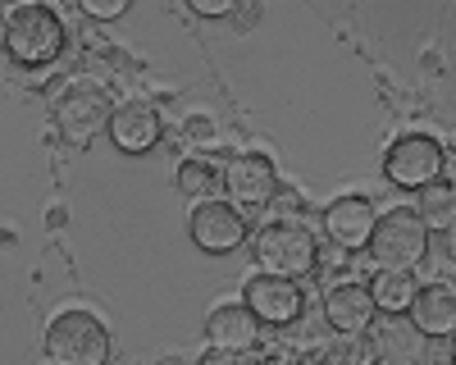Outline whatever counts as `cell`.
<instances>
[{"label": "cell", "instance_id": "cell-3", "mask_svg": "<svg viewBox=\"0 0 456 365\" xmlns=\"http://www.w3.org/2000/svg\"><path fill=\"white\" fill-rule=\"evenodd\" d=\"M429 224L420 206H393L388 215H379L374 238H370V256L374 265H393V270H415L429 251Z\"/></svg>", "mask_w": 456, "mask_h": 365}, {"label": "cell", "instance_id": "cell-19", "mask_svg": "<svg viewBox=\"0 0 456 365\" xmlns=\"http://www.w3.org/2000/svg\"><path fill=\"white\" fill-rule=\"evenodd\" d=\"M133 0H78V10L96 23H110V19H124Z\"/></svg>", "mask_w": 456, "mask_h": 365}, {"label": "cell", "instance_id": "cell-23", "mask_svg": "<svg viewBox=\"0 0 456 365\" xmlns=\"http://www.w3.org/2000/svg\"><path fill=\"white\" fill-rule=\"evenodd\" d=\"M452 361H456V334H452Z\"/></svg>", "mask_w": 456, "mask_h": 365}, {"label": "cell", "instance_id": "cell-14", "mask_svg": "<svg viewBox=\"0 0 456 365\" xmlns=\"http://www.w3.org/2000/svg\"><path fill=\"white\" fill-rule=\"evenodd\" d=\"M374 224H379V215L365 197H338L324 206V233L329 242H338L342 251H361L370 247L374 238Z\"/></svg>", "mask_w": 456, "mask_h": 365}, {"label": "cell", "instance_id": "cell-9", "mask_svg": "<svg viewBox=\"0 0 456 365\" xmlns=\"http://www.w3.org/2000/svg\"><path fill=\"white\" fill-rule=\"evenodd\" d=\"M242 302L260 315V324H270V328H283L301 315V306H306V297H301V288L297 279L288 274H274V270H260L242 283Z\"/></svg>", "mask_w": 456, "mask_h": 365}, {"label": "cell", "instance_id": "cell-18", "mask_svg": "<svg viewBox=\"0 0 456 365\" xmlns=\"http://www.w3.org/2000/svg\"><path fill=\"white\" fill-rule=\"evenodd\" d=\"M174 182H178L187 197L206 201L215 188H224V160H201V156H192V160H183V165H178Z\"/></svg>", "mask_w": 456, "mask_h": 365}, {"label": "cell", "instance_id": "cell-17", "mask_svg": "<svg viewBox=\"0 0 456 365\" xmlns=\"http://www.w3.org/2000/svg\"><path fill=\"white\" fill-rule=\"evenodd\" d=\"M420 215H425V224L434 229V233H447L452 224H456V182H447V178H434V182H425L420 188Z\"/></svg>", "mask_w": 456, "mask_h": 365}, {"label": "cell", "instance_id": "cell-15", "mask_svg": "<svg viewBox=\"0 0 456 365\" xmlns=\"http://www.w3.org/2000/svg\"><path fill=\"white\" fill-rule=\"evenodd\" d=\"M411 315L429 338H452L456 334V288L452 283H420V292L411 302Z\"/></svg>", "mask_w": 456, "mask_h": 365}, {"label": "cell", "instance_id": "cell-22", "mask_svg": "<svg viewBox=\"0 0 456 365\" xmlns=\"http://www.w3.org/2000/svg\"><path fill=\"white\" fill-rule=\"evenodd\" d=\"M5 5H37V0H5Z\"/></svg>", "mask_w": 456, "mask_h": 365}, {"label": "cell", "instance_id": "cell-11", "mask_svg": "<svg viewBox=\"0 0 456 365\" xmlns=\"http://www.w3.org/2000/svg\"><path fill=\"white\" fill-rule=\"evenodd\" d=\"M370 338H374V356H384L393 365L397 361H425V352H429V334L406 311H379L370 324Z\"/></svg>", "mask_w": 456, "mask_h": 365}, {"label": "cell", "instance_id": "cell-8", "mask_svg": "<svg viewBox=\"0 0 456 365\" xmlns=\"http://www.w3.org/2000/svg\"><path fill=\"white\" fill-rule=\"evenodd\" d=\"M187 233L192 242L210 256H224V251H238L247 242V210L238 201H219V197H206L197 201L192 219H187Z\"/></svg>", "mask_w": 456, "mask_h": 365}, {"label": "cell", "instance_id": "cell-13", "mask_svg": "<svg viewBox=\"0 0 456 365\" xmlns=\"http://www.w3.org/2000/svg\"><path fill=\"white\" fill-rule=\"evenodd\" d=\"M206 338H210V347L224 352V356H242V352H251L256 338H260V315H256L247 302H224V306H215V311L206 315Z\"/></svg>", "mask_w": 456, "mask_h": 365}, {"label": "cell", "instance_id": "cell-5", "mask_svg": "<svg viewBox=\"0 0 456 365\" xmlns=\"http://www.w3.org/2000/svg\"><path fill=\"white\" fill-rule=\"evenodd\" d=\"M46 356L55 365H105L110 328L92 311H60L46 324Z\"/></svg>", "mask_w": 456, "mask_h": 365}, {"label": "cell", "instance_id": "cell-12", "mask_svg": "<svg viewBox=\"0 0 456 365\" xmlns=\"http://www.w3.org/2000/svg\"><path fill=\"white\" fill-rule=\"evenodd\" d=\"M165 124H160V110L151 105V101H119L114 105V115H110V142L119 146L124 156H142L151 151V146L160 142Z\"/></svg>", "mask_w": 456, "mask_h": 365}, {"label": "cell", "instance_id": "cell-4", "mask_svg": "<svg viewBox=\"0 0 456 365\" xmlns=\"http://www.w3.org/2000/svg\"><path fill=\"white\" fill-rule=\"evenodd\" d=\"M110 115H114V101L92 78L69 83L55 101V128L69 146H92L101 133H110Z\"/></svg>", "mask_w": 456, "mask_h": 365}, {"label": "cell", "instance_id": "cell-6", "mask_svg": "<svg viewBox=\"0 0 456 365\" xmlns=\"http://www.w3.org/2000/svg\"><path fill=\"white\" fill-rule=\"evenodd\" d=\"M224 192L242 210H265L279 197V169L265 151H233L224 156Z\"/></svg>", "mask_w": 456, "mask_h": 365}, {"label": "cell", "instance_id": "cell-1", "mask_svg": "<svg viewBox=\"0 0 456 365\" xmlns=\"http://www.w3.org/2000/svg\"><path fill=\"white\" fill-rule=\"evenodd\" d=\"M64 42H69V32H64V19L51 10V5H10L5 14V51L14 64L23 69H46L64 55Z\"/></svg>", "mask_w": 456, "mask_h": 365}, {"label": "cell", "instance_id": "cell-20", "mask_svg": "<svg viewBox=\"0 0 456 365\" xmlns=\"http://www.w3.org/2000/svg\"><path fill=\"white\" fill-rule=\"evenodd\" d=\"M238 5H242V0H187V10L201 14V19H228Z\"/></svg>", "mask_w": 456, "mask_h": 365}, {"label": "cell", "instance_id": "cell-7", "mask_svg": "<svg viewBox=\"0 0 456 365\" xmlns=\"http://www.w3.org/2000/svg\"><path fill=\"white\" fill-rule=\"evenodd\" d=\"M384 174L393 188H411V192H420L425 182H434L443 174V146L429 137V133H406L388 146V156H384Z\"/></svg>", "mask_w": 456, "mask_h": 365}, {"label": "cell", "instance_id": "cell-2", "mask_svg": "<svg viewBox=\"0 0 456 365\" xmlns=\"http://www.w3.org/2000/svg\"><path fill=\"white\" fill-rule=\"evenodd\" d=\"M256 261H260V270L301 279L320 265V238H315L311 224H301L297 215H279L256 233Z\"/></svg>", "mask_w": 456, "mask_h": 365}, {"label": "cell", "instance_id": "cell-16", "mask_svg": "<svg viewBox=\"0 0 456 365\" xmlns=\"http://www.w3.org/2000/svg\"><path fill=\"white\" fill-rule=\"evenodd\" d=\"M370 288H374L379 311H411L415 292H420V283H415L411 270H393V265H379V274L370 279Z\"/></svg>", "mask_w": 456, "mask_h": 365}, {"label": "cell", "instance_id": "cell-21", "mask_svg": "<svg viewBox=\"0 0 456 365\" xmlns=\"http://www.w3.org/2000/svg\"><path fill=\"white\" fill-rule=\"evenodd\" d=\"M447 261H452V265H456V224H452V229H447Z\"/></svg>", "mask_w": 456, "mask_h": 365}, {"label": "cell", "instance_id": "cell-10", "mask_svg": "<svg viewBox=\"0 0 456 365\" xmlns=\"http://www.w3.org/2000/svg\"><path fill=\"white\" fill-rule=\"evenodd\" d=\"M379 315V302H374V288L361 283V279H342L324 292V320L329 328H338V334H370V324Z\"/></svg>", "mask_w": 456, "mask_h": 365}]
</instances>
